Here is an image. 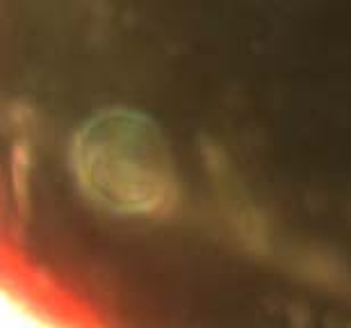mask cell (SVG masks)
<instances>
[{
    "instance_id": "obj_2",
    "label": "cell",
    "mask_w": 351,
    "mask_h": 328,
    "mask_svg": "<svg viewBox=\"0 0 351 328\" xmlns=\"http://www.w3.org/2000/svg\"><path fill=\"white\" fill-rule=\"evenodd\" d=\"M3 322L7 326H46L51 319H44L21 294H12L10 290H3Z\"/></svg>"
},
{
    "instance_id": "obj_1",
    "label": "cell",
    "mask_w": 351,
    "mask_h": 328,
    "mask_svg": "<svg viewBox=\"0 0 351 328\" xmlns=\"http://www.w3.org/2000/svg\"><path fill=\"white\" fill-rule=\"evenodd\" d=\"M71 164L80 190L103 210L151 214L173 205V160L151 116L112 108L87 118L71 144Z\"/></svg>"
}]
</instances>
